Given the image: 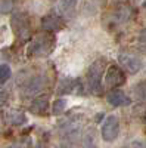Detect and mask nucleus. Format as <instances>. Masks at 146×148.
<instances>
[{
  "label": "nucleus",
  "instance_id": "obj_1",
  "mask_svg": "<svg viewBox=\"0 0 146 148\" xmlns=\"http://www.w3.org/2000/svg\"><path fill=\"white\" fill-rule=\"evenodd\" d=\"M53 47H55V37L50 33H43L39 34L30 43L27 49V55L30 58H46L50 55Z\"/></svg>",
  "mask_w": 146,
  "mask_h": 148
},
{
  "label": "nucleus",
  "instance_id": "obj_2",
  "mask_svg": "<svg viewBox=\"0 0 146 148\" xmlns=\"http://www.w3.org/2000/svg\"><path fill=\"white\" fill-rule=\"evenodd\" d=\"M103 70H105V61L103 59H97L89 67L87 70V84L92 93L97 95L102 90V77H103Z\"/></svg>",
  "mask_w": 146,
  "mask_h": 148
},
{
  "label": "nucleus",
  "instance_id": "obj_3",
  "mask_svg": "<svg viewBox=\"0 0 146 148\" xmlns=\"http://www.w3.org/2000/svg\"><path fill=\"white\" fill-rule=\"evenodd\" d=\"M102 138L106 142H112L120 135V120L117 116H108L102 125Z\"/></svg>",
  "mask_w": 146,
  "mask_h": 148
},
{
  "label": "nucleus",
  "instance_id": "obj_4",
  "mask_svg": "<svg viewBox=\"0 0 146 148\" xmlns=\"http://www.w3.org/2000/svg\"><path fill=\"white\" fill-rule=\"evenodd\" d=\"M12 27L19 39H27L30 36V19L25 14H16L12 16Z\"/></svg>",
  "mask_w": 146,
  "mask_h": 148
},
{
  "label": "nucleus",
  "instance_id": "obj_5",
  "mask_svg": "<svg viewBox=\"0 0 146 148\" xmlns=\"http://www.w3.org/2000/svg\"><path fill=\"white\" fill-rule=\"evenodd\" d=\"M118 61L121 67H123L126 71H128L130 74H136L142 70L143 67V62L142 59L136 55H131V53H120L118 56Z\"/></svg>",
  "mask_w": 146,
  "mask_h": 148
},
{
  "label": "nucleus",
  "instance_id": "obj_6",
  "mask_svg": "<svg viewBox=\"0 0 146 148\" xmlns=\"http://www.w3.org/2000/svg\"><path fill=\"white\" fill-rule=\"evenodd\" d=\"M105 80L109 88H117V86H121L126 83V74H124L123 68H120L117 65H111L106 71Z\"/></svg>",
  "mask_w": 146,
  "mask_h": 148
},
{
  "label": "nucleus",
  "instance_id": "obj_7",
  "mask_svg": "<svg viewBox=\"0 0 146 148\" xmlns=\"http://www.w3.org/2000/svg\"><path fill=\"white\" fill-rule=\"evenodd\" d=\"M43 77L41 76H30L24 80V95H33L41 90L43 88Z\"/></svg>",
  "mask_w": 146,
  "mask_h": 148
},
{
  "label": "nucleus",
  "instance_id": "obj_8",
  "mask_svg": "<svg viewBox=\"0 0 146 148\" xmlns=\"http://www.w3.org/2000/svg\"><path fill=\"white\" fill-rule=\"evenodd\" d=\"M49 96L47 95H41L39 98H35V99L31 102L30 105V113L35 114V116H46L47 111H49Z\"/></svg>",
  "mask_w": 146,
  "mask_h": 148
},
{
  "label": "nucleus",
  "instance_id": "obj_9",
  "mask_svg": "<svg viewBox=\"0 0 146 148\" xmlns=\"http://www.w3.org/2000/svg\"><path fill=\"white\" fill-rule=\"evenodd\" d=\"M108 102L114 107H127L131 104V98L123 90H112L108 95Z\"/></svg>",
  "mask_w": 146,
  "mask_h": 148
},
{
  "label": "nucleus",
  "instance_id": "obj_10",
  "mask_svg": "<svg viewBox=\"0 0 146 148\" xmlns=\"http://www.w3.org/2000/svg\"><path fill=\"white\" fill-rule=\"evenodd\" d=\"M41 25L46 31L49 33H55L58 30L62 28V21H60V18H58L56 15H47L43 18V22Z\"/></svg>",
  "mask_w": 146,
  "mask_h": 148
},
{
  "label": "nucleus",
  "instance_id": "obj_11",
  "mask_svg": "<svg viewBox=\"0 0 146 148\" xmlns=\"http://www.w3.org/2000/svg\"><path fill=\"white\" fill-rule=\"evenodd\" d=\"M80 86V80H72V79H65L62 83H60V88H59V93H75ZM78 93V92H77Z\"/></svg>",
  "mask_w": 146,
  "mask_h": 148
},
{
  "label": "nucleus",
  "instance_id": "obj_12",
  "mask_svg": "<svg viewBox=\"0 0 146 148\" xmlns=\"http://www.w3.org/2000/svg\"><path fill=\"white\" fill-rule=\"evenodd\" d=\"M77 2L78 0H60L59 2V10L62 15H67V16H71L75 10V6H77Z\"/></svg>",
  "mask_w": 146,
  "mask_h": 148
},
{
  "label": "nucleus",
  "instance_id": "obj_13",
  "mask_svg": "<svg viewBox=\"0 0 146 148\" xmlns=\"http://www.w3.org/2000/svg\"><path fill=\"white\" fill-rule=\"evenodd\" d=\"M6 120L12 126H19V125H24L27 119L21 111H9V113L6 114Z\"/></svg>",
  "mask_w": 146,
  "mask_h": 148
},
{
  "label": "nucleus",
  "instance_id": "obj_14",
  "mask_svg": "<svg viewBox=\"0 0 146 148\" xmlns=\"http://www.w3.org/2000/svg\"><path fill=\"white\" fill-rule=\"evenodd\" d=\"M65 108H67V101L64 99V98H59V99H56L52 104V113L55 116H60L65 111Z\"/></svg>",
  "mask_w": 146,
  "mask_h": 148
},
{
  "label": "nucleus",
  "instance_id": "obj_15",
  "mask_svg": "<svg viewBox=\"0 0 146 148\" xmlns=\"http://www.w3.org/2000/svg\"><path fill=\"white\" fill-rule=\"evenodd\" d=\"M12 76V70L7 64H0V84H5Z\"/></svg>",
  "mask_w": 146,
  "mask_h": 148
},
{
  "label": "nucleus",
  "instance_id": "obj_16",
  "mask_svg": "<svg viewBox=\"0 0 146 148\" xmlns=\"http://www.w3.org/2000/svg\"><path fill=\"white\" fill-rule=\"evenodd\" d=\"M7 148H33V145H31V139L30 138H22V139L14 142L12 145H9Z\"/></svg>",
  "mask_w": 146,
  "mask_h": 148
},
{
  "label": "nucleus",
  "instance_id": "obj_17",
  "mask_svg": "<svg viewBox=\"0 0 146 148\" xmlns=\"http://www.w3.org/2000/svg\"><path fill=\"white\" fill-rule=\"evenodd\" d=\"M12 9V0H0V14H7Z\"/></svg>",
  "mask_w": 146,
  "mask_h": 148
},
{
  "label": "nucleus",
  "instance_id": "obj_18",
  "mask_svg": "<svg viewBox=\"0 0 146 148\" xmlns=\"http://www.w3.org/2000/svg\"><path fill=\"white\" fill-rule=\"evenodd\" d=\"M139 47L142 49V52H146V28L139 34Z\"/></svg>",
  "mask_w": 146,
  "mask_h": 148
},
{
  "label": "nucleus",
  "instance_id": "obj_19",
  "mask_svg": "<svg viewBox=\"0 0 146 148\" xmlns=\"http://www.w3.org/2000/svg\"><path fill=\"white\" fill-rule=\"evenodd\" d=\"M136 92H137V95L142 98L143 101H146V83L139 84L137 88H136Z\"/></svg>",
  "mask_w": 146,
  "mask_h": 148
}]
</instances>
